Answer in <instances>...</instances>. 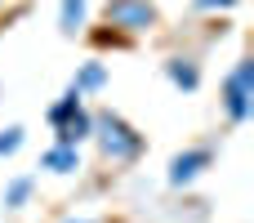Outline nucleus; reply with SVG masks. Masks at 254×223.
Returning <instances> with one entry per match:
<instances>
[{"label":"nucleus","instance_id":"4468645a","mask_svg":"<svg viewBox=\"0 0 254 223\" xmlns=\"http://www.w3.org/2000/svg\"><path fill=\"white\" fill-rule=\"evenodd\" d=\"M67 223H94V219H67Z\"/></svg>","mask_w":254,"mask_h":223},{"label":"nucleus","instance_id":"6e6552de","mask_svg":"<svg viewBox=\"0 0 254 223\" xmlns=\"http://www.w3.org/2000/svg\"><path fill=\"white\" fill-rule=\"evenodd\" d=\"M85 13H89V0H63V9H58L63 36H76V31L85 27Z\"/></svg>","mask_w":254,"mask_h":223},{"label":"nucleus","instance_id":"f8f14e48","mask_svg":"<svg viewBox=\"0 0 254 223\" xmlns=\"http://www.w3.org/2000/svg\"><path fill=\"white\" fill-rule=\"evenodd\" d=\"M22 134H27L22 125H4V130H0V156H13V152L22 148Z\"/></svg>","mask_w":254,"mask_h":223},{"label":"nucleus","instance_id":"f03ea898","mask_svg":"<svg viewBox=\"0 0 254 223\" xmlns=\"http://www.w3.org/2000/svg\"><path fill=\"white\" fill-rule=\"evenodd\" d=\"M254 63L250 58H241L232 72H228V80H223V112H228V121L232 125H246L254 112Z\"/></svg>","mask_w":254,"mask_h":223},{"label":"nucleus","instance_id":"9d476101","mask_svg":"<svg viewBox=\"0 0 254 223\" xmlns=\"http://www.w3.org/2000/svg\"><path fill=\"white\" fill-rule=\"evenodd\" d=\"M71 85H76L80 94H94V89H103V85H107V67H103V63H85V67L76 72V80H71Z\"/></svg>","mask_w":254,"mask_h":223},{"label":"nucleus","instance_id":"423d86ee","mask_svg":"<svg viewBox=\"0 0 254 223\" xmlns=\"http://www.w3.org/2000/svg\"><path fill=\"white\" fill-rule=\"evenodd\" d=\"M40 170H49V174H76V170H80V148L54 143V148L40 156Z\"/></svg>","mask_w":254,"mask_h":223},{"label":"nucleus","instance_id":"f257e3e1","mask_svg":"<svg viewBox=\"0 0 254 223\" xmlns=\"http://www.w3.org/2000/svg\"><path fill=\"white\" fill-rule=\"evenodd\" d=\"M89 139L98 143V152L107 156V161H116V165H129V161H138L143 156V148H147V139L121 116V112H98L94 116V130H89Z\"/></svg>","mask_w":254,"mask_h":223},{"label":"nucleus","instance_id":"1a4fd4ad","mask_svg":"<svg viewBox=\"0 0 254 223\" xmlns=\"http://www.w3.org/2000/svg\"><path fill=\"white\" fill-rule=\"evenodd\" d=\"M31 188H36V179H31V174L9 179V183H4V197H0V201H4V210H22V206H27V197H31Z\"/></svg>","mask_w":254,"mask_h":223},{"label":"nucleus","instance_id":"0eeeda50","mask_svg":"<svg viewBox=\"0 0 254 223\" xmlns=\"http://www.w3.org/2000/svg\"><path fill=\"white\" fill-rule=\"evenodd\" d=\"M165 76H170L183 94H192V89L201 85V67H196L192 58H165Z\"/></svg>","mask_w":254,"mask_h":223},{"label":"nucleus","instance_id":"9b49d317","mask_svg":"<svg viewBox=\"0 0 254 223\" xmlns=\"http://www.w3.org/2000/svg\"><path fill=\"white\" fill-rule=\"evenodd\" d=\"M80 98H85V94H80V89L71 85V89H67V94H63V98H58V103L49 107V112H45V121H49V125H63V121H67V116H71V112L80 107Z\"/></svg>","mask_w":254,"mask_h":223},{"label":"nucleus","instance_id":"7ed1b4c3","mask_svg":"<svg viewBox=\"0 0 254 223\" xmlns=\"http://www.w3.org/2000/svg\"><path fill=\"white\" fill-rule=\"evenodd\" d=\"M103 18H107V27H116L125 36H143L156 27V4L152 0H107Z\"/></svg>","mask_w":254,"mask_h":223},{"label":"nucleus","instance_id":"20e7f679","mask_svg":"<svg viewBox=\"0 0 254 223\" xmlns=\"http://www.w3.org/2000/svg\"><path fill=\"white\" fill-rule=\"evenodd\" d=\"M210 165H214V152H210V148H188V152H179V156L170 161V188L196 183Z\"/></svg>","mask_w":254,"mask_h":223},{"label":"nucleus","instance_id":"ddd939ff","mask_svg":"<svg viewBox=\"0 0 254 223\" xmlns=\"http://www.w3.org/2000/svg\"><path fill=\"white\" fill-rule=\"evenodd\" d=\"M196 9H232V4H241V0H192Z\"/></svg>","mask_w":254,"mask_h":223},{"label":"nucleus","instance_id":"39448f33","mask_svg":"<svg viewBox=\"0 0 254 223\" xmlns=\"http://www.w3.org/2000/svg\"><path fill=\"white\" fill-rule=\"evenodd\" d=\"M58 130V143H67V148H80L85 139H89V130H94V112H85V103L63 121V125H54Z\"/></svg>","mask_w":254,"mask_h":223}]
</instances>
